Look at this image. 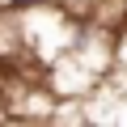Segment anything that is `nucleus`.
Instances as JSON below:
<instances>
[{"mask_svg": "<svg viewBox=\"0 0 127 127\" xmlns=\"http://www.w3.org/2000/svg\"><path fill=\"white\" fill-rule=\"evenodd\" d=\"M17 13H30V9H42V0H9Z\"/></svg>", "mask_w": 127, "mask_h": 127, "instance_id": "1", "label": "nucleus"}]
</instances>
